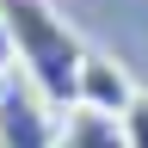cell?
<instances>
[{"label": "cell", "instance_id": "obj_1", "mask_svg": "<svg viewBox=\"0 0 148 148\" xmlns=\"http://www.w3.org/2000/svg\"><path fill=\"white\" fill-rule=\"evenodd\" d=\"M0 18H6L18 68H25V86L56 117H68L80 105V62H86V43L74 37V25L49 0H0Z\"/></svg>", "mask_w": 148, "mask_h": 148}, {"label": "cell", "instance_id": "obj_2", "mask_svg": "<svg viewBox=\"0 0 148 148\" xmlns=\"http://www.w3.org/2000/svg\"><path fill=\"white\" fill-rule=\"evenodd\" d=\"M136 74H130L117 56H99V49H86V62H80V111H99V117H123L130 105H136Z\"/></svg>", "mask_w": 148, "mask_h": 148}, {"label": "cell", "instance_id": "obj_3", "mask_svg": "<svg viewBox=\"0 0 148 148\" xmlns=\"http://www.w3.org/2000/svg\"><path fill=\"white\" fill-rule=\"evenodd\" d=\"M0 148H56V111L31 86L0 92Z\"/></svg>", "mask_w": 148, "mask_h": 148}, {"label": "cell", "instance_id": "obj_4", "mask_svg": "<svg viewBox=\"0 0 148 148\" xmlns=\"http://www.w3.org/2000/svg\"><path fill=\"white\" fill-rule=\"evenodd\" d=\"M56 148H130V142H123V123L117 117H99V111L74 105L68 117L56 123Z\"/></svg>", "mask_w": 148, "mask_h": 148}, {"label": "cell", "instance_id": "obj_5", "mask_svg": "<svg viewBox=\"0 0 148 148\" xmlns=\"http://www.w3.org/2000/svg\"><path fill=\"white\" fill-rule=\"evenodd\" d=\"M117 123H123V142L130 148H148V92H136V105H130Z\"/></svg>", "mask_w": 148, "mask_h": 148}, {"label": "cell", "instance_id": "obj_6", "mask_svg": "<svg viewBox=\"0 0 148 148\" xmlns=\"http://www.w3.org/2000/svg\"><path fill=\"white\" fill-rule=\"evenodd\" d=\"M12 62H18V56H12V37H6V18H0V80L12 74Z\"/></svg>", "mask_w": 148, "mask_h": 148}]
</instances>
